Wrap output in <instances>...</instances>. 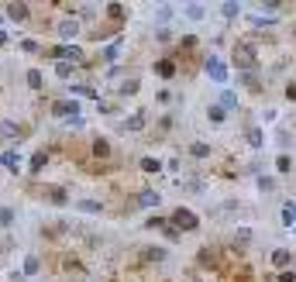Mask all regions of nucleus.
<instances>
[{
	"instance_id": "36",
	"label": "nucleus",
	"mask_w": 296,
	"mask_h": 282,
	"mask_svg": "<svg viewBox=\"0 0 296 282\" xmlns=\"http://www.w3.org/2000/svg\"><path fill=\"white\" fill-rule=\"evenodd\" d=\"M165 224H169L165 217H148V220H145V227H148V231H162Z\"/></svg>"
},
{
	"instance_id": "45",
	"label": "nucleus",
	"mask_w": 296,
	"mask_h": 282,
	"mask_svg": "<svg viewBox=\"0 0 296 282\" xmlns=\"http://www.w3.org/2000/svg\"><path fill=\"white\" fill-rule=\"evenodd\" d=\"M0 45H7V31H0Z\"/></svg>"
},
{
	"instance_id": "29",
	"label": "nucleus",
	"mask_w": 296,
	"mask_h": 282,
	"mask_svg": "<svg viewBox=\"0 0 296 282\" xmlns=\"http://www.w3.org/2000/svg\"><path fill=\"white\" fill-rule=\"evenodd\" d=\"M72 69H76V66L62 59V62H55V76H59V79H72Z\"/></svg>"
},
{
	"instance_id": "2",
	"label": "nucleus",
	"mask_w": 296,
	"mask_h": 282,
	"mask_svg": "<svg viewBox=\"0 0 296 282\" xmlns=\"http://www.w3.org/2000/svg\"><path fill=\"white\" fill-rule=\"evenodd\" d=\"M172 227H182V231H200V214L196 210H190V206H176L169 217Z\"/></svg>"
},
{
	"instance_id": "7",
	"label": "nucleus",
	"mask_w": 296,
	"mask_h": 282,
	"mask_svg": "<svg viewBox=\"0 0 296 282\" xmlns=\"http://www.w3.org/2000/svg\"><path fill=\"white\" fill-rule=\"evenodd\" d=\"M4 17H7V21H28V17H31V7H28V4H7V11H4Z\"/></svg>"
},
{
	"instance_id": "18",
	"label": "nucleus",
	"mask_w": 296,
	"mask_h": 282,
	"mask_svg": "<svg viewBox=\"0 0 296 282\" xmlns=\"http://www.w3.org/2000/svg\"><path fill=\"white\" fill-rule=\"evenodd\" d=\"M238 83H241V86H248L251 93H262V90H258V86H262V83H258V72H241Z\"/></svg>"
},
{
	"instance_id": "5",
	"label": "nucleus",
	"mask_w": 296,
	"mask_h": 282,
	"mask_svg": "<svg viewBox=\"0 0 296 282\" xmlns=\"http://www.w3.org/2000/svg\"><path fill=\"white\" fill-rule=\"evenodd\" d=\"M203 69H207V76L214 79V83H220V86L228 83V66H224V59L210 55V59H207V62H203Z\"/></svg>"
},
{
	"instance_id": "6",
	"label": "nucleus",
	"mask_w": 296,
	"mask_h": 282,
	"mask_svg": "<svg viewBox=\"0 0 296 282\" xmlns=\"http://www.w3.org/2000/svg\"><path fill=\"white\" fill-rule=\"evenodd\" d=\"M42 196H45L52 206H66V203H72V200H69V190H66V186H45V190H42Z\"/></svg>"
},
{
	"instance_id": "19",
	"label": "nucleus",
	"mask_w": 296,
	"mask_h": 282,
	"mask_svg": "<svg viewBox=\"0 0 296 282\" xmlns=\"http://www.w3.org/2000/svg\"><path fill=\"white\" fill-rule=\"evenodd\" d=\"M76 210H83V214H100L103 203H100V200H90V196H86V200H76Z\"/></svg>"
},
{
	"instance_id": "3",
	"label": "nucleus",
	"mask_w": 296,
	"mask_h": 282,
	"mask_svg": "<svg viewBox=\"0 0 296 282\" xmlns=\"http://www.w3.org/2000/svg\"><path fill=\"white\" fill-rule=\"evenodd\" d=\"M234 62H238L245 72H255V66H258V52H255V45L238 42V45H234Z\"/></svg>"
},
{
	"instance_id": "23",
	"label": "nucleus",
	"mask_w": 296,
	"mask_h": 282,
	"mask_svg": "<svg viewBox=\"0 0 296 282\" xmlns=\"http://www.w3.org/2000/svg\"><path fill=\"white\" fill-rule=\"evenodd\" d=\"M66 62H72V66H83V62H86L83 48H80V45H66Z\"/></svg>"
},
{
	"instance_id": "34",
	"label": "nucleus",
	"mask_w": 296,
	"mask_h": 282,
	"mask_svg": "<svg viewBox=\"0 0 296 282\" xmlns=\"http://www.w3.org/2000/svg\"><path fill=\"white\" fill-rule=\"evenodd\" d=\"M21 52H28V55H38V52H42V45H38L34 38H21Z\"/></svg>"
},
{
	"instance_id": "28",
	"label": "nucleus",
	"mask_w": 296,
	"mask_h": 282,
	"mask_svg": "<svg viewBox=\"0 0 296 282\" xmlns=\"http://www.w3.org/2000/svg\"><path fill=\"white\" fill-rule=\"evenodd\" d=\"M220 107H224V110H234V107H238V93L224 90V93H220Z\"/></svg>"
},
{
	"instance_id": "25",
	"label": "nucleus",
	"mask_w": 296,
	"mask_h": 282,
	"mask_svg": "<svg viewBox=\"0 0 296 282\" xmlns=\"http://www.w3.org/2000/svg\"><path fill=\"white\" fill-rule=\"evenodd\" d=\"M69 97L76 100V97H97V93H93L90 86H83V83H69ZM97 100H100V97H97Z\"/></svg>"
},
{
	"instance_id": "24",
	"label": "nucleus",
	"mask_w": 296,
	"mask_h": 282,
	"mask_svg": "<svg viewBox=\"0 0 296 282\" xmlns=\"http://www.w3.org/2000/svg\"><path fill=\"white\" fill-rule=\"evenodd\" d=\"M121 48H124V42L117 38V42H110V45L103 48V62H117V55H121Z\"/></svg>"
},
{
	"instance_id": "40",
	"label": "nucleus",
	"mask_w": 296,
	"mask_h": 282,
	"mask_svg": "<svg viewBox=\"0 0 296 282\" xmlns=\"http://www.w3.org/2000/svg\"><path fill=\"white\" fill-rule=\"evenodd\" d=\"M107 14L110 17H124V4H107Z\"/></svg>"
},
{
	"instance_id": "17",
	"label": "nucleus",
	"mask_w": 296,
	"mask_h": 282,
	"mask_svg": "<svg viewBox=\"0 0 296 282\" xmlns=\"http://www.w3.org/2000/svg\"><path fill=\"white\" fill-rule=\"evenodd\" d=\"M124 131H131V135L145 131V114H131V117L124 121Z\"/></svg>"
},
{
	"instance_id": "9",
	"label": "nucleus",
	"mask_w": 296,
	"mask_h": 282,
	"mask_svg": "<svg viewBox=\"0 0 296 282\" xmlns=\"http://www.w3.org/2000/svg\"><path fill=\"white\" fill-rule=\"evenodd\" d=\"M138 169L145 172V176H159V172L165 169V165H162V162H159L155 155H145V158H138Z\"/></svg>"
},
{
	"instance_id": "12",
	"label": "nucleus",
	"mask_w": 296,
	"mask_h": 282,
	"mask_svg": "<svg viewBox=\"0 0 296 282\" xmlns=\"http://www.w3.org/2000/svg\"><path fill=\"white\" fill-rule=\"evenodd\" d=\"M293 265V251L289 248H275L272 251V269H289Z\"/></svg>"
},
{
	"instance_id": "37",
	"label": "nucleus",
	"mask_w": 296,
	"mask_h": 282,
	"mask_svg": "<svg viewBox=\"0 0 296 282\" xmlns=\"http://www.w3.org/2000/svg\"><path fill=\"white\" fill-rule=\"evenodd\" d=\"M275 141H279V148H289V141H293V135H289L286 127H279V131H275Z\"/></svg>"
},
{
	"instance_id": "14",
	"label": "nucleus",
	"mask_w": 296,
	"mask_h": 282,
	"mask_svg": "<svg viewBox=\"0 0 296 282\" xmlns=\"http://www.w3.org/2000/svg\"><path fill=\"white\" fill-rule=\"evenodd\" d=\"M28 135V127H17L14 121H0V138H21Z\"/></svg>"
},
{
	"instance_id": "16",
	"label": "nucleus",
	"mask_w": 296,
	"mask_h": 282,
	"mask_svg": "<svg viewBox=\"0 0 296 282\" xmlns=\"http://www.w3.org/2000/svg\"><path fill=\"white\" fill-rule=\"evenodd\" d=\"M155 72H159L162 79H172L176 76V62H172V59H159V62H155Z\"/></svg>"
},
{
	"instance_id": "42",
	"label": "nucleus",
	"mask_w": 296,
	"mask_h": 282,
	"mask_svg": "<svg viewBox=\"0 0 296 282\" xmlns=\"http://www.w3.org/2000/svg\"><path fill=\"white\" fill-rule=\"evenodd\" d=\"M258 190H262V193H272V190H275V182H272V179H265V176H262V179H258Z\"/></svg>"
},
{
	"instance_id": "13",
	"label": "nucleus",
	"mask_w": 296,
	"mask_h": 282,
	"mask_svg": "<svg viewBox=\"0 0 296 282\" xmlns=\"http://www.w3.org/2000/svg\"><path fill=\"white\" fill-rule=\"evenodd\" d=\"M24 83H28V90H42V86H45V76H42V69H28V72H24Z\"/></svg>"
},
{
	"instance_id": "27",
	"label": "nucleus",
	"mask_w": 296,
	"mask_h": 282,
	"mask_svg": "<svg viewBox=\"0 0 296 282\" xmlns=\"http://www.w3.org/2000/svg\"><path fill=\"white\" fill-rule=\"evenodd\" d=\"M190 155L193 158H210V145H207V141H193V145H190Z\"/></svg>"
},
{
	"instance_id": "41",
	"label": "nucleus",
	"mask_w": 296,
	"mask_h": 282,
	"mask_svg": "<svg viewBox=\"0 0 296 282\" xmlns=\"http://www.w3.org/2000/svg\"><path fill=\"white\" fill-rule=\"evenodd\" d=\"M214 255H217L214 248H200V265H207V261H214Z\"/></svg>"
},
{
	"instance_id": "22",
	"label": "nucleus",
	"mask_w": 296,
	"mask_h": 282,
	"mask_svg": "<svg viewBox=\"0 0 296 282\" xmlns=\"http://www.w3.org/2000/svg\"><path fill=\"white\" fill-rule=\"evenodd\" d=\"M138 90H141V83H138V76H127L124 83H121V90H117V93H121V97H135Z\"/></svg>"
},
{
	"instance_id": "20",
	"label": "nucleus",
	"mask_w": 296,
	"mask_h": 282,
	"mask_svg": "<svg viewBox=\"0 0 296 282\" xmlns=\"http://www.w3.org/2000/svg\"><path fill=\"white\" fill-rule=\"evenodd\" d=\"M159 203H162V196L155 190H145L141 196H138V206H145V210H148V206H159Z\"/></svg>"
},
{
	"instance_id": "1",
	"label": "nucleus",
	"mask_w": 296,
	"mask_h": 282,
	"mask_svg": "<svg viewBox=\"0 0 296 282\" xmlns=\"http://www.w3.org/2000/svg\"><path fill=\"white\" fill-rule=\"evenodd\" d=\"M48 114L52 117H62V121H69V124H83V117H80V100H72V97H62V100H52L48 103Z\"/></svg>"
},
{
	"instance_id": "38",
	"label": "nucleus",
	"mask_w": 296,
	"mask_h": 282,
	"mask_svg": "<svg viewBox=\"0 0 296 282\" xmlns=\"http://www.w3.org/2000/svg\"><path fill=\"white\" fill-rule=\"evenodd\" d=\"M234 241H238V245H248V241H251V231H248V227H238V231H234Z\"/></svg>"
},
{
	"instance_id": "39",
	"label": "nucleus",
	"mask_w": 296,
	"mask_h": 282,
	"mask_svg": "<svg viewBox=\"0 0 296 282\" xmlns=\"http://www.w3.org/2000/svg\"><path fill=\"white\" fill-rule=\"evenodd\" d=\"M248 21L255 24V28H265V24H272V17H265V14H251Z\"/></svg>"
},
{
	"instance_id": "21",
	"label": "nucleus",
	"mask_w": 296,
	"mask_h": 282,
	"mask_svg": "<svg viewBox=\"0 0 296 282\" xmlns=\"http://www.w3.org/2000/svg\"><path fill=\"white\" fill-rule=\"evenodd\" d=\"M24 275H38V272H42V258H38V255H24Z\"/></svg>"
},
{
	"instance_id": "46",
	"label": "nucleus",
	"mask_w": 296,
	"mask_h": 282,
	"mask_svg": "<svg viewBox=\"0 0 296 282\" xmlns=\"http://www.w3.org/2000/svg\"><path fill=\"white\" fill-rule=\"evenodd\" d=\"M293 231H296V227H293Z\"/></svg>"
},
{
	"instance_id": "30",
	"label": "nucleus",
	"mask_w": 296,
	"mask_h": 282,
	"mask_svg": "<svg viewBox=\"0 0 296 282\" xmlns=\"http://www.w3.org/2000/svg\"><path fill=\"white\" fill-rule=\"evenodd\" d=\"M293 220H296V203H293V200H289V203L283 206V224L289 227V231H293Z\"/></svg>"
},
{
	"instance_id": "43",
	"label": "nucleus",
	"mask_w": 296,
	"mask_h": 282,
	"mask_svg": "<svg viewBox=\"0 0 296 282\" xmlns=\"http://www.w3.org/2000/svg\"><path fill=\"white\" fill-rule=\"evenodd\" d=\"M279 282H296V269H293V272L286 269V272H283V275H279Z\"/></svg>"
},
{
	"instance_id": "10",
	"label": "nucleus",
	"mask_w": 296,
	"mask_h": 282,
	"mask_svg": "<svg viewBox=\"0 0 296 282\" xmlns=\"http://www.w3.org/2000/svg\"><path fill=\"white\" fill-rule=\"evenodd\" d=\"M90 152H93V158H110V138L97 135V138H93V145H90Z\"/></svg>"
},
{
	"instance_id": "11",
	"label": "nucleus",
	"mask_w": 296,
	"mask_h": 282,
	"mask_svg": "<svg viewBox=\"0 0 296 282\" xmlns=\"http://www.w3.org/2000/svg\"><path fill=\"white\" fill-rule=\"evenodd\" d=\"M0 165H7L11 172L21 169V152L17 148H7V152H0Z\"/></svg>"
},
{
	"instance_id": "15",
	"label": "nucleus",
	"mask_w": 296,
	"mask_h": 282,
	"mask_svg": "<svg viewBox=\"0 0 296 282\" xmlns=\"http://www.w3.org/2000/svg\"><path fill=\"white\" fill-rule=\"evenodd\" d=\"M207 117H210V124H224V121H228V110H224L220 103H210V107H207Z\"/></svg>"
},
{
	"instance_id": "32",
	"label": "nucleus",
	"mask_w": 296,
	"mask_h": 282,
	"mask_svg": "<svg viewBox=\"0 0 296 282\" xmlns=\"http://www.w3.org/2000/svg\"><path fill=\"white\" fill-rule=\"evenodd\" d=\"M262 141H265V131H262V127H251V131H248V145L251 148H262Z\"/></svg>"
},
{
	"instance_id": "31",
	"label": "nucleus",
	"mask_w": 296,
	"mask_h": 282,
	"mask_svg": "<svg viewBox=\"0 0 296 282\" xmlns=\"http://www.w3.org/2000/svg\"><path fill=\"white\" fill-rule=\"evenodd\" d=\"M186 17H190V21H203V17H207L203 4H190V7H186Z\"/></svg>"
},
{
	"instance_id": "8",
	"label": "nucleus",
	"mask_w": 296,
	"mask_h": 282,
	"mask_svg": "<svg viewBox=\"0 0 296 282\" xmlns=\"http://www.w3.org/2000/svg\"><path fill=\"white\" fill-rule=\"evenodd\" d=\"M45 165H48V152H45V148H38V152L31 155V162H28V176H42Z\"/></svg>"
},
{
	"instance_id": "35",
	"label": "nucleus",
	"mask_w": 296,
	"mask_h": 282,
	"mask_svg": "<svg viewBox=\"0 0 296 282\" xmlns=\"http://www.w3.org/2000/svg\"><path fill=\"white\" fill-rule=\"evenodd\" d=\"M275 169H279V172H283V176H286V172L293 169V158H289V155H286V152H283V155L275 158Z\"/></svg>"
},
{
	"instance_id": "4",
	"label": "nucleus",
	"mask_w": 296,
	"mask_h": 282,
	"mask_svg": "<svg viewBox=\"0 0 296 282\" xmlns=\"http://www.w3.org/2000/svg\"><path fill=\"white\" fill-rule=\"evenodd\" d=\"M55 31H59V38H62V45H72V42H76V38H80V21H76V17H72V14H69V17H62V21L55 24Z\"/></svg>"
},
{
	"instance_id": "44",
	"label": "nucleus",
	"mask_w": 296,
	"mask_h": 282,
	"mask_svg": "<svg viewBox=\"0 0 296 282\" xmlns=\"http://www.w3.org/2000/svg\"><path fill=\"white\" fill-rule=\"evenodd\" d=\"M286 100H289V103L296 100V83H289V86H286Z\"/></svg>"
},
{
	"instance_id": "26",
	"label": "nucleus",
	"mask_w": 296,
	"mask_h": 282,
	"mask_svg": "<svg viewBox=\"0 0 296 282\" xmlns=\"http://www.w3.org/2000/svg\"><path fill=\"white\" fill-rule=\"evenodd\" d=\"M14 227V206H0V231Z\"/></svg>"
},
{
	"instance_id": "33",
	"label": "nucleus",
	"mask_w": 296,
	"mask_h": 282,
	"mask_svg": "<svg viewBox=\"0 0 296 282\" xmlns=\"http://www.w3.org/2000/svg\"><path fill=\"white\" fill-rule=\"evenodd\" d=\"M141 255H145L148 261H165V255H169V251H165V248H145Z\"/></svg>"
}]
</instances>
